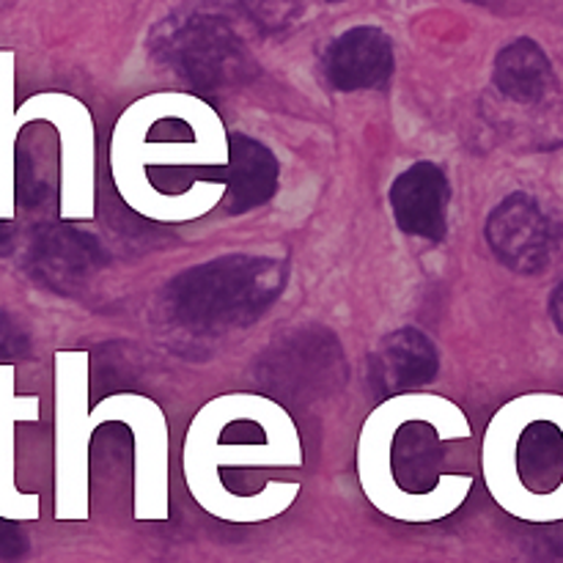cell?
<instances>
[{
	"instance_id": "1",
	"label": "cell",
	"mask_w": 563,
	"mask_h": 563,
	"mask_svg": "<svg viewBox=\"0 0 563 563\" xmlns=\"http://www.w3.org/2000/svg\"><path fill=\"white\" fill-rule=\"evenodd\" d=\"M286 286V264L258 256H223L176 275L165 291L174 322L192 333H223L256 322Z\"/></svg>"
},
{
	"instance_id": "2",
	"label": "cell",
	"mask_w": 563,
	"mask_h": 563,
	"mask_svg": "<svg viewBox=\"0 0 563 563\" xmlns=\"http://www.w3.org/2000/svg\"><path fill=\"white\" fill-rule=\"evenodd\" d=\"M152 49L163 64L203 93L245 86L256 75V60L240 33L214 11L192 9L168 16L154 31Z\"/></svg>"
},
{
	"instance_id": "3",
	"label": "cell",
	"mask_w": 563,
	"mask_h": 563,
	"mask_svg": "<svg viewBox=\"0 0 563 563\" xmlns=\"http://www.w3.org/2000/svg\"><path fill=\"white\" fill-rule=\"evenodd\" d=\"M256 374L278 399L308 405L344 385L346 357L330 330L300 328L264 352Z\"/></svg>"
},
{
	"instance_id": "4",
	"label": "cell",
	"mask_w": 563,
	"mask_h": 563,
	"mask_svg": "<svg viewBox=\"0 0 563 563\" xmlns=\"http://www.w3.org/2000/svg\"><path fill=\"white\" fill-rule=\"evenodd\" d=\"M108 264L97 240L75 225H42L27 251V273L44 289L71 295Z\"/></svg>"
},
{
	"instance_id": "5",
	"label": "cell",
	"mask_w": 563,
	"mask_h": 563,
	"mask_svg": "<svg viewBox=\"0 0 563 563\" xmlns=\"http://www.w3.org/2000/svg\"><path fill=\"white\" fill-rule=\"evenodd\" d=\"M487 242L498 262L520 275L542 273L553 253L548 218L526 192H515L493 209L487 220Z\"/></svg>"
},
{
	"instance_id": "6",
	"label": "cell",
	"mask_w": 563,
	"mask_h": 563,
	"mask_svg": "<svg viewBox=\"0 0 563 563\" xmlns=\"http://www.w3.org/2000/svg\"><path fill=\"white\" fill-rule=\"evenodd\" d=\"M394 75V42L379 27H352L324 53V77L335 91H374Z\"/></svg>"
},
{
	"instance_id": "7",
	"label": "cell",
	"mask_w": 563,
	"mask_h": 563,
	"mask_svg": "<svg viewBox=\"0 0 563 563\" xmlns=\"http://www.w3.org/2000/svg\"><path fill=\"white\" fill-rule=\"evenodd\" d=\"M449 179L434 163L407 168L390 187V209L399 229L410 236L440 242L445 236Z\"/></svg>"
},
{
	"instance_id": "8",
	"label": "cell",
	"mask_w": 563,
	"mask_h": 563,
	"mask_svg": "<svg viewBox=\"0 0 563 563\" xmlns=\"http://www.w3.org/2000/svg\"><path fill=\"white\" fill-rule=\"evenodd\" d=\"M438 346L416 328H401L383 339L372 355V383L383 396L421 388L438 377Z\"/></svg>"
},
{
	"instance_id": "9",
	"label": "cell",
	"mask_w": 563,
	"mask_h": 563,
	"mask_svg": "<svg viewBox=\"0 0 563 563\" xmlns=\"http://www.w3.org/2000/svg\"><path fill=\"white\" fill-rule=\"evenodd\" d=\"M229 157L225 209L231 214H242L267 203L278 190V163H275L273 152L245 135H231Z\"/></svg>"
},
{
	"instance_id": "10",
	"label": "cell",
	"mask_w": 563,
	"mask_h": 563,
	"mask_svg": "<svg viewBox=\"0 0 563 563\" xmlns=\"http://www.w3.org/2000/svg\"><path fill=\"white\" fill-rule=\"evenodd\" d=\"M495 86L515 102L537 104L553 91V66L533 38H517L495 58Z\"/></svg>"
},
{
	"instance_id": "11",
	"label": "cell",
	"mask_w": 563,
	"mask_h": 563,
	"mask_svg": "<svg viewBox=\"0 0 563 563\" xmlns=\"http://www.w3.org/2000/svg\"><path fill=\"white\" fill-rule=\"evenodd\" d=\"M440 454L438 443H434L432 432L421 423H412L405 432L396 438L394 449V467L396 476H399L401 484H407L410 489L421 493L432 484L434 467H438Z\"/></svg>"
},
{
	"instance_id": "12",
	"label": "cell",
	"mask_w": 563,
	"mask_h": 563,
	"mask_svg": "<svg viewBox=\"0 0 563 563\" xmlns=\"http://www.w3.org/2000/svg\"><path fill=\"white\" fill-rule=\"evenodd\" d=\"M561 462L559 432L548 423H537L526 432L520 443V471L528 482H544L555 473Z\"/></svg>"
},
{
	"instance_id": "13",
	"label": "cell",
	"mask_w": 563,
	"mask_h": 563,
	"mask_svg": "<svg viewBox=\"0 0 563 563\" xmlns=\"http://www.w3.org/2000/svg\"><path fill=\"white\" fill-rule=\"evenodd\" d=\"M264 33H280L297 20L302 0H234Z\"/></svg>"
},
{
	"instance_id": "14",
	"label": "cell",
	"mask_w": 563,
	"mask_h": 563,
	"mask_svg": "<svg viewBox=\"0 0 563 563\" xmlns=\"http://www.w3.org/2000/svg\"><path fill=\"white\" fill-rule=\"evenodd\" d=\"M16 198L22 207H42L49 198V176L42 174L31 152L16 154Z\"/></svg>"
},
{
	"instance_id": "15",
	"label": "cell",
	"mask_w": 563,
	"mask_h": 563,
	"mask_svg": "<svg viewBox=\"0 0 563 563\" xmlns=\"http://www.w3.org/2000/svg\"><path fill=\"white\" fill-rule=\"evenodd\" d=\"M31 352V341L27 333L9 317V313L0 311V363L22 361Z\"/></svg>"
},
{
	"instance_id": "16",
	"label": "cell",
	"mask_w": 563,
	"mask_h": 563,
	"mask_svg": "<svg viewBox=\"0 0 563 563\" xmlns=\"http://www.w3.org/2000/svg\"><path fill=\"white\" fill-rule=\"evenodd\" d=\"M27 555V537L16 522L0 517V561H20Z\"/></svg>"
},
{
	"instance_id": "17",
	"label": "cell",
	"mask_w": 563,
	"mask_h": 563,
	"mask_svg": "<svg viewBox=\"0 0 563 563\" xmlns=\"http://www.w3.org/2000/svg\"><path fill=\"white\" fill-rule=\"evenodd\" d=\"M16 247V225L11 220H0V258L9 256Z\"/></svg>"
},
{
	"instance_id": "18",
	"label": "cell",
	"mask_w": 563,
	"mask_h": 563,
	"mask_svg": "<svg viewBox=\"0 0 563 563\" xmlns=\"http://www.w3.org/2000/svg\"><path fill=\"white\" fill-rule=\"evenodd\" d=\"M550 317H553L555 328L563 333V280L559 284V289L553 291V297H550Z\"/></svg>"
},
{
	"instance_id": "19",
	"label": "cell",
	"mask_w": 563,
	"mask_h": 563,
	"mask_svg": "<svg viewBox=\"0 0 563 563\" xmlns=\"http://www.w3.org/2000/svg\"><path fill=\"white\" fill-rule=\"evenodd\" d=\"M330 3H341V0H330Z\"/></svg>"
}]
</instances>
